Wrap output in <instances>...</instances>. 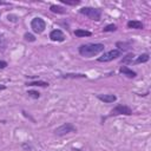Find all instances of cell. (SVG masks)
Listing matches in <instances>:
<instances>
[{"instance_id":"obj_24","label":"cell","mask_w":151,"mask_h":151,"mask_svg":"<svg viewBox=\"0 0 151 151\" xmlns=\"http://www.w3.org/2000/svg\"><path fill=\"white\" fill-rule=\"evenodd\" d=\"M4 90H6V85L0 84V91H4Z\"/></svg>"},{"instance_id":"obj_26","label":"cell","mask_w":151,"mask_h":151,"mask_svg":"<svg viewBox=\"0 0 151 151\" xmlns=\"http://www.w3.org/2000/svg\"><path fill=\"white\" fill-rule=\"evenodd\" d=\"M72 151H81V150H79V149H72Z\"/></svg>"},{"instance_id":"obj_1","label":"cell","mask_w":151,"mask_h":151,"mask_svg":"<svg viewBox=\"0 0 151 151\" xmlns=\"http://www.w3.org/2000/svg\"><path fill=\"white\" fill-rule=\"evenodd\" d=\"M105 46L101 42H91V44H83L79 46L78 52L81 57L85 58H92L98 55L99 53L104 52Z\"/></svg>"},{"instance_id":"obj_13","label":"cell","mask_w":151,"mask_h":151,"mask_svg":"<svg viewBox=\"0 0 151 151\" xmlns=\"http://www.w3.org/2000/svg\"><path fill=\"white\" fill-rule=\"evenodd\" d=\"M74 35L78 37V38H84V37H91L92 35V32L90 31H86V29H81V28H78L74 31Z\"/></svg>"},{"instance_id":"obj_18","label":"cell","mask_w":151,"mask_h":151,"mask_svg":"<svg viewBox=\"0 0 151 151\" xmlns=\"http://www.w3.org/2000/svg\"><path fill=\"white\" fill-rule=\"evenodd\" d=\"M27 94H28V97H31V98H33V99L40 98V93H39L37 90H28V91H27Z\"/></svg>"},{"instance_id":"obj_2","label":"cell","mask_w":151,"mask_h":151,"mask_svg":"<svg viewBox=\"0 0 151 151\" xmlns=\"http://www.w3.org/2000/svg\"><path fill=\"white\" fill-rule=\"evenodd\" d=\"M79 13L81 15H85L94 21H99L101 19V9L96 7H81L79 9Z\"/></svg>"},{"instance_id":"obj_5","label":"cell","mask_w":151,"mask_h":151,"mask_svg":"<svg viewBox=\"0 0 151 151\" xmlns=\"http://www.w3.org/2000/svg\"><path fill=\"white\" fill-rule=\"evenodd\" d=\"M31 28H32V31L34 33H38V34L42 33L45 31V28H46V22H45V20L42 18L35 17L31 21Z\"/></svg>"},{"instance_id":"obj_12","label":"cell","mask_w":151,"mask_h":151,"mask_svg":"<svg viewBox=\"0 0 151 151\" xmlns=\"http://www.w3.org/2000/svg\"><path fill=\"white\" fill-rule=\"evenodd\" d=\"M149 59H150L149 53H143V54L138 55V57H137V58L133 60V64H143V63L149 61Z\"/></svg>"},{"instance_id":"obj_9","label":"cell","mask_w":151,"mask_h":151,"mask_svg":"<svg viewBox=\"0 0 151 151\" xmlns=\"http://www.w3.org/2000/svg\"><path fill=\"white\" fill-rule=\"evenodd\" d=\"M97 98L100 101L106 103V104H111V103H113V101L117 100V97L114 94H110V93L109 94H97Z\"/></svg>"},{"instance_id":"obj_8","label":"cell","mask_w":151,"mask_h":151,"mask_svg":"<svg viewBox=\"0 0 151 151\" xmlns=\"http://www.w3.org/2000/svg\"><path fill=\"white\" fill-rule=\"evenodd\" d=\"M119 73H122L123 76H126L127 78H136L137 77V72L129 68L127 66H120L119 67Z\"/></svg>"},{"instance_id":"obj_7","label":"cell","mask_w":151,"mask_h":151,"mask_svg":"<svg viewBox=\"0 0 151 151\" xmlns=\"http://www.w3.org/2000/svg\"><path fill=\"white\" fill-rule=\"evenodd\" d=\"M48 38H50L52 41H57V42H63V41L66 39V37H65L64 32H63L61 29H58V28L52 29V31L50 32Z\"/></svg>"},{"instance_id":"obj_4","label":"cell","mask_w":151,"mask_h":151,"mask_svg":"<svg viewBox=\"0 0 151 151\" xmlns=\"http://www.w3.org/2000/svg\"><path fill=\"white\" fill-rule=\"evenodd\" d=\"M72 132H77V127L72 124V123H64L63 125L58 126L55 130H54V133L57 136H66L68 133H72Z\"/></svg>"},{"instance_id":"obj_25","label":"cell","mask_w":151,"mask_h":151,"mask_svg":"<svg viewBox=\"0 0 151 151\" xmlns=\"http://www.w3.org/2000/svg\"><path fill=\"white\" fill-rule=\"evenodd\" d=\"M0 5H7V2H4V1H0Z\"/></svg>"},{"instance_id":"obj_23","label":"cell","mask_w":151,"mask_h":151,"mask_svg":"<svg viewBox=\"0 0 151 151\" xmlns=\"http://www.w3.org/2000/svg\"><path fill=\"white\" fill-rule=\"evenodd\" d=\"M7 61H5V60H0V70H4V68H6L7 67Z\"/></svg>"},{"instance_id":"obj_16","label":"cell","mask_w":151,"mask_h":151,"mask_svg":"<svg viewBox=\"0 0 151 151\" xmlns=\"http://www.w3.org/2000/svg\"><path fill=\"white\" fill-rule=\"evenodd\" d=\"M26 86H40V87H47L50 84L47 81L44 80H35V81H31V83H26Z\"/></svg>"},{"instance_id":"obj_21","label":"cell","mask_w":151,"mask_h":151,"mask_svg":"<svg viewBox=\"0 0 151 151\" xmlns=\"http://www.w3.org/2000/svg\"><path fill=\"white\" fill-rule=\"evenodd\" d=\"M61 4L64 5H70V6H77L80 4V0H74V1H68V0H61Z\"/></svg>"},{"instance_id":"obj_14","label":"cell","mask_w":151,"mask_h":151,"mask_svg":"<svg viewBox=\"0 0 151 151\" xmlns=\"http://www.w3.org/2000/svg\"><path fill=\"white\" fill-rule=\"evenodd\" d=\"M130 45H131V41H129V42H123V41H117L116 42V46L118 47L117 50H119L122 53L124 52V51H127L129 48H130Z\"/></svg>"},{"instance_id":"obj_15","label":"cell","mask_w":151,"mask_h":151,"mask_svg":"<svg viewBox=\"0 0 151 151\" xmlns=\"http://www.w3.org/2000/svg\"><path fill=\"white\" fill-rule=\"evenodd\" d=\"M136 55L133 53H127L126 55H124L122 59H120V64H132L133 60H134Z\"/></svg>"},{"instance_id":"obj_6","label":"cell","mask_w":151,"mask_h":151,"mask_svg":"<svg viewBox=\"0 0 151 151\" xmlns=\"http://www.w3.org/2000/svg\"><path fill=\"white\" fill-rule=\"evenodd\" d=\"M120 55H122V52H120L119 50L114 48V50H111V51L104 52V53L101 54V57H99L97 60H98L99 63H107V61H111V60L117 59V58H118V57H120Z\"/></svg>"},{"instance_id":"obj_19","label":"cell","mask_w":151,"mask_h":151,"mask_svg":"<svg viewBox=\"0 0 151 151\" xmlns=\"http://www.w3.org/2000/svg\"><path fill=\"white\" fill-rule=\"evenodd\" d=\"M116 31H117V25L114 24H110L103 28V32H116Z\"/></svg>"},{"instance_id":"obj_17","label":"cell","mask_w":151,"mask_h":151,"mask_svg":"<svg viewBox=\"0 0 151 151\" xmlns=\"http://www.w3.org/2000/svg\"><path fill=\"white\" fill-rule=\"evenodd\" d=\"M61 78H64V79H67V78H87V76L84 73H66V74H63Z\"/></svg>"},{"instance_id":"obj_3","label":"cell","mask_w":151,"mask_h":151,"mask_svg":"<svg viewBox=\"0 0 151 151\" xmlns=\"http://www.w3.org/2000/svg\"><path fill=\"white\" fill-rule=\"evenodd\" d=\"M132 113H133V112H132V109H131L130 106H127V105H125V104H118V105H116V106L111 110L109 117H116V116H120V114L131 116Z\"/></svg>"},{"instance_id":"obj_10","label":"cell","mask_w":151,"mask_h":151,"mask_svg":"<svg viewBox=\"0 0 151 151\" xmlns=\"http://www.w3.org/2000/svg\"><path fill=\"white\" fill-rule=\"evenodd\" d=\"M126 26L129 28H132V29H143L144 28L143 22L139 20H130V21H127Z\"/></svg>"},{"instance_id":"obj_11","label":"cell","mask_w":151,"mask_h":151,"mask_svg":"<svg viewBox=\"0 0 151 151\" xmlns=\"http://www.w3.org/2000/svg\"><path fill=\"white\" fill-rule=\"evenodd\" d=\"M50 11L52 13H55V14H65L67 13V9L60 5H51L50 6Z\"/></svg>"},{"instance_id":"obj_20","label":"cell","mask_w":151,"mask_h":151,"mask_svg":"<svg viewBox=\"0 0 151 151\" xmlns=\"http://www.w3.org/2000/svg\"><path fill=\"white\" fill-rule=\"evenodd\" d=\"M24 38H25V40H26V41H29V42L35 41V37H34L32 33H28V32L24 34Z\"/></svg>"},{"instance_id":"obj_22","label":"cell","mask_w":151,"mask_h":151,"mask_svg":"<svg viewBox=\"0 0 151 151\" xmlns=\"http://www.w3.org/2000/svg\"><path fill=\"white\" fill-rule=\"evenodd\" d=\"M21 147H22V149H25L26 151H31V150L33 149V147H32V145H29V144H27V143H22V144H21Z\"/></svg>"}]
</instances>
